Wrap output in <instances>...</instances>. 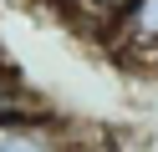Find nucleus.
Wrapping results in <instances>:
<instances>
[{
    "instance_id": "1",
    "label": "nucleus",
    "mask_w": 158,
    "mask_h": 152,
    "mask_svg": "<svg viewBox=\"0 0 158 152\" xmlns=\"http://www.w3.org/2000/svg\"><path fill=\"white\" fill-rule=\"evenodd\" d=\"M107 51H117L123 61H138V66H153L158 61V0H133L117 15Z\"/></svg>"
},
{
    "instance_id": "2",
    "label": "nucleus",
    "mask_w": 158,
    "mask_h": 152,
    "mask_svg": "<svg viewBox=\"0 0 158 152\" xmlns=\"http://www.w3.org/2000/svg\"><path fill=\"white\" fill-rule=\"evenodd\" d=\"M0 152H61V142L46 127H15V132H0Z\"/></svg>"
},
{
    "instance_id": "3",
    "label": "nucleus",
    "mask_w": 158,
    "mask_h": 152,
    "mask_svg": "<svg viewBox=\"0 0 158 152\" xmlns=\"http://www.w3.org/2000/svg\"><path fill=\"white\" fill-rule=\"evenodd\" d=\"M10 5H21V10H26V5H36V0H10Z\"/></svg>"
}]
</instances>
